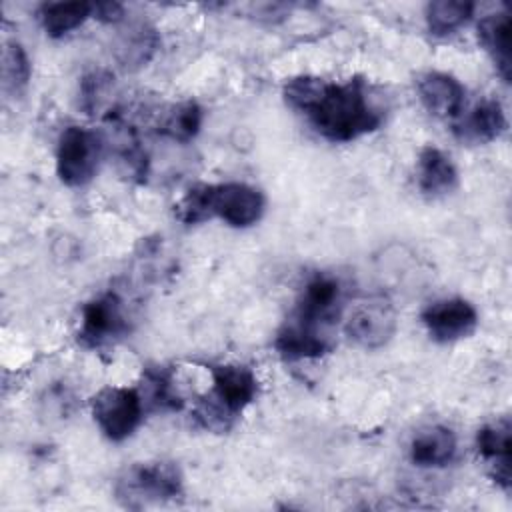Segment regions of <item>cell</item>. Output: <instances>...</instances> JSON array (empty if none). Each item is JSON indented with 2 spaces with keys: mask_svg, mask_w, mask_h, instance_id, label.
I'll return each instance as SVG.
<instances>
[{
  "mask_svg": "<svg viewBox=\"0 0 512 512\" xmlns=\"http://www.w3.org/2000/svg\"><path fill=\"white\" fill-rule=\"evenodd\" d=\"M284 102L302 114L330 142H352L378 130L386 108L364 78L330 82L320 76H294L282 86Z\"/></svg>",
  "mask_w": 512,
  "mask_h": 512,
  "instance_id": "1",
  "label": "cell"
},
{
  "mask_svg": "<svg viewBox=\"0 0 512 512\" xmlns=\"http://www.w3.org/2000/svg\"><path fill=\"white\" fill-rule=\"evenodd\" d=\"M210 392L196 404V420L214 432H226L234 420L256 400L258 378L246 364L220 362L208 364Z\"/></svg>",
  "mask_w": 512,
  "mask_h": 512,
  "instance_id": "2",
  "label": "cell"
},
{
  "mask_svg": "<svg viewBox=\"0 0 512 512\" xmlns=\"http://www.w3.org/2000/svg\"><path fill=\"white\" fill-rule=\"evenodd\" d=\"M114 494L122 506L132 510L174 502L184 496V476L168 460L136 462L116 478Z\"/></svg>",
  "mask_w": 512,
  "mask_h": 512,
  "instance_id": "3",
  "label": "cell"
},
{
  "mask_svg": "<svg viewBox=\"0 0 512 512\" xmlns=\"http://www.w3.org/2000/svg\"><path fill=\"white\" fill-rule=\"evenodd\" d=\"M104 138L84 126H66L56 144V174L64 186H86L98 172Z\"/></svg>",
  "mask_w": 512,
  "mask_h": 512,
  "instance_id": "4",
  "label": "cell"
},
{
  "mask_svg": "<svg viewBox=\"0 0 512 512\" xmlns=\"http://www.w3.org/2000/svg\"><path fill=\"white\" fill-rule=\"evenodd\" d=\"M130 330L124 300L118 292L106 290L82 306L76 340L88 350L114 346Z\"/></svg>",
  "mask_w": 512,
  "mask_h": 512,
  "instance_id": "5",
  "label": "cell"
},
{
  "mask_svg": "<svg viewBox=\"0 0 512 512\" xmlns=\"http://www.w3.org/2000/svg\"><path fill=\"white\" fill-rule=\"evenodd\" d=\"M90 410L96 426L110 442L130 438L144 418V402L138 388L104 386L92 400Z\"/></svg>",
  "mask_w": 512,
  "mask_h": 512,
  "instance_id": "6",
  "label": "cell"
},
{
  "mask_svg": "<svg viewBox=\"0 0 512 512\" xmlns=\"http://www.w3.org/2000/svg\"><path fill=\"white\" fill-rule=\"evenodd\" d=\"M342 302V282L334 274L316 272L304 282L290 318L326 332L340 316Z\"/></svg>",
  "mask_w": 512,
  "mask_h": 512,
  "instance_id": "7",
  "label": "cell"
},
{
  "mask_svg": "<svg viewBox=\"0 0 512 512\" xmlns=\"http://www.w3.org/2000/svg\"><path fill=\"white\" fill-rule=\"evenodd\" d=\"M398 328L394 304L386 296H372L356 304L344 322L346 336L366 350L386 346Z\"/></svg>",
  "mask_w": 512,
  "mask_h": 512,
  "instance_id": "8",
  "label": "cell"
},
{
  "mask_svg": "<svg viewBox=\"0 0 512 512\" xmlns=\"http://www.w3.org/2000/svg\"><path fill=\"white\" fill-rule=\"evenodd\" d=\"M264 194L244 182L208 184L210 218H220L232 228L254 226L264 214Z\"/></svg>",
  "mask_w": 512,
  "mask_h": 512,
  "instance_id": "9",
  "label": "cell"
},
{
  "mask_svg": "<svg viewBox=\"0 0 512 512\" xmlns=\"http://www.w3.org/2000/svg\"><path fill=\"white\" fill-rule=\"evenodd\" d=\"M420 320L432 340L440 344L468 338L478 326L476 308L464 298H442L428 304Z\"/></svg>",
  "mask_w": 512,
  "mask_h": 512,
  "instance_id": "10",
  "label": "cell"
},
{
  "mask_svg": "<svg viewBox=\"0 0 512 512\" xmlns=\"http://www.w3.org/2000/svg\"><path fill=\"white\" fill-rule=\"evenodd\" d=\"M476 448L482 460L488 464L492 480L504 490L510 492L512 476V424L508 418H500L496 422L484 424L476 432Z\"/></svg>",
  "mask_w": 512,
  "mask_h": 512,
  "instance_id": "11",
  "label": "cell"
},
{
  "mask_svg": "<svg viewBox=\"0 0 512 512\" xmlns=\"http://www.w3.org/2000/svg\"><path fill=\"white\" fill-rule=\"evenodd\" d=\"M332 340L328 332L312 328L296 318H286L274 336V350L286 362L312 360L328 354L332 350Z\"/></svg>",
  "mask_w": 512,
  "mask_h": 512,
  "instance_id": "12",
  "label": "cell"
},
{
  "mask_svg": "<svg viewBox=\"0 0 512 512\" xmlns=\"http://www.w3.org/2000/svg\"><path fill=\"white\" fill-rule=\"evenodd\" d=\"M418 96L424 108L444 120H456L464 112L466 90L458 78L448 72L430 70L418 78Z\"/></svg>",
  "mask_w": 512,
  "mask_h": 512,
  "instance_id": "13",
  "label": "cell"
},
{
  "mask_svg": "<svg viewBox=\"0 0 512 512\" xmlns=\"http://www.w3.org/2000/svg\"><path fill=\"white\" fill-rule=\"evenodd\" d=\"M506 114L498 100L484 98L454 120V134L468 144H486L506 130Z\"/></svg>",
  "mask_w": 512,
  "mask_h": 512,
  "instance_id": "14",
  "label": "cell"
},
{
  "mask_svg": "<svg viewBox=\"0 0 512 512\" xmlns=\"http://www.w3.org/2000/svg\"><path fill=\"white\" fill-rule=\"evenodd\" d=\"M418 188L426 198H440L456 190L458 170L440 148L424 146L416 162Z\"/></svg>",
  "mask_w": 512,
  "mask_h": 512,
  "instance_id": "15",
  "label": "cell"
},
{
  "mask_svg": "<svg viewBox=\"0 0 512 512\" xmlns=\"http://www.w3.org/2000/svg\"><path fill=\"white\" fill-rule=\"evenodd\" d=\"M478 42L490 56L496 72L504 82L512 76V50H510V14L494 12L478 22Z\"/></svg>",
  "mask_w": 512,
  "mask_h": 512,
  "instance_id": "16",
  "label": "cell"
},
{
  "mask_svg": "<svg viewBox=\"0 0 512 512\" xmlns=\"http://www.w3.org/2000/svg\"><path fill=\"white\" fill-rule=\"evenodd\" d=\"M458 450L456 434L446 426H428L420 430L410 442V460L422 468L448 466Z\"/></svg>",
  "mask_w": 512,
  "mask_h": 512,
  "instance_id": "17",
  "label": "cell"
},
{
  "mask_svg": "<svg viewBox=\"0 0 512 512\" xmlns=\"http://www.w3.org/2000/svg\"><path fill=\"white\" fill-rule=\"evenodd\" d=\"M138 392L146 412H174L184 404L174 384V370L164 364H150L142 370Z\"/></svg>",
  "mask_w": 512,
  "mask_h": 512,
  "instance_id": "18",
  "label": "cell"
},
{
  "mask_svg": "<svg viewBox=\"0 0 512 512\" xmlns=\"http://www.w3.org/2000/svg\"><path fill=\"white\" fill-rule=\"evenodd\" d=\"M92 2H46L38 10L40 24L50 38H62L92 18Z\"/></svg>",
  "mask_w": 512,
  "mask_h": 512,
  "instance_id": "19",
  "label": "cell"
},
{
  "mask_svg": "<svg viewBox=\"0 0 512 512\" xmlns=\"http://www.w3.org/2000/svg\"><path fill=\"white\" fill-rule=\"evenodd\" d=\"M204 110L196 100H182L172 104L158 124V132L174 142L186 144L194 140L202 128Z\"/></svg>",
  "mask_w": 512,
  "mask_h": 512,
  "instance_id": "20",
  "label": "cell"
},
{
  "mask_svg": "<svg viewBox=\"0 0 512 512\" xmlns=\"http://www.w3.org/2000/svg\"><path fill=\"white\" fill-rule=\"evenodd\" d=\"M474 14V2L468 0H434L426 4V26L432 36H448L462 28Z\"/></svg>",
  "mask_w": 512,
  "mask_h": 512,
  "instance_id": "21",
  "label": "cell"
},
{
  "mask_svg": "<svg viewBox=\"0 0 512 512\" xmlns=\"http://www.w3.org/2000/svg\"><path fill=\"white\" fill-rule=\"evenodd\" d=\"M156 48H158L156 30L146 22H138L120 34L118 58L124 66L136 68L146 64L156 52Z\"/></svg>",
  "mask_w": 512,
  "mask_h": 512,
  "instance_id": "22",
  "label": "cell"
},
{
  "mask_svg": "<svg viewBox=\"0 0 512 512\" xmlns=\"http://www.w3.org/2000/svg\"><path fill=\"white\" fill-rule=\"evenodd\" d=\"M30 60L20 42L8 40L2 50V86L10 94H18L28 86Z\"/></svg>",
  "mask_w": 512,
  "mask_h": 512,
  "instance_id": "23",
  "label": "cell"
},
{
  "mask_svg": "<svg viewBox=\"0 0 512 512\" xmlns=\"http://www.w3.org/2000/svg\"><path fill=\"white\" fill-rule=\"evenodd\" d=\"M180 222L194 226L200 222L210 220V208H208V184H196L186 190L182 200L176 206Z\"/></svg>",
  "mask_w": 512,
  "mask_h": 512,
  "instance_id": "24",
  "label": "cell"
},
{
  "mask_svg": "<svg viewBox=\"0 0 512 512\" xmlns=\"http://www.w3.org/2000/svg\"><path fill=\"white\" fill-rule=\"evenodd\" d=\"M108 80H110V76H106L104 72H90L82 78V82H80V108L86 114H92L98 108L100 94L104 92Z\"/></svg>",
  "mask_w": 512,
  "mask_h": 512,
  "instance_id": "25",
  "label": "cell"
},
{
  "mask_svg": "<svg viewBox=\"0 0 512 512\" xmlns=\"http://www.w3.org/2000/svg\"><path fill=\"white\" fill-rule=\"evenodd\" d=\"M92 18L100 22H118L124 18V6L120 2H96L92 8Z\"/></svg>",
  "mask_w": 512,
  "mask_h": 512,
  "instance_id": "26",
  "label": "cell"
}]
</instances>
